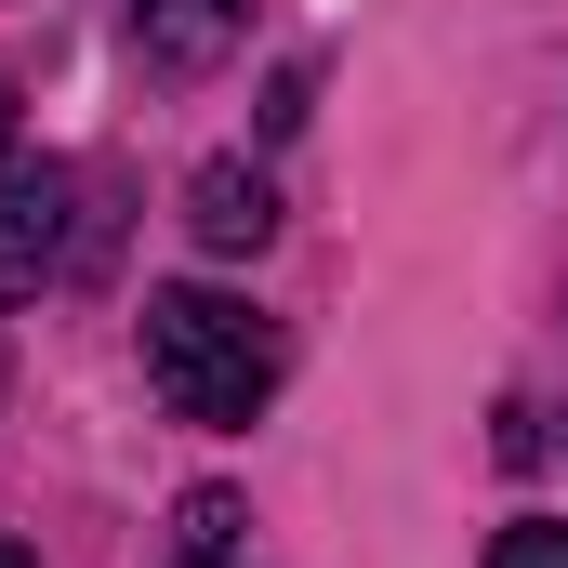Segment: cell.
Here are the masks:
<instances>
[{"label":"cell","mask_w":568,"mask_h":568,"mask_svg":"<svg viewBox=\"0 0 568 568\" xmlns=\"http://www.w3.org/2000/svg\"><path fill=\"white\" fill-rule=\"evenodd\" d=\"M145 384L172 424H212L239 436L265 397H278V331L239 304V291L185 278V291H145Z\"/></svg>","instance_id":"cell-1"},{"label":"cell","mask_w":568,"mask_h":568,"mask_svg":"<svg viewBox=\"0 0 568 568\" xmlns=\"http://www.w3.org/2000/svg\"><path fill=\"white\" fill-rule=\"evenodd\" d=\"M80 265V172L67 159H13L0 145V304L53 291Z\"/></svg>","instance_id":"cell-2"},{"label":"cell","mask_w":568,"mask_h":568,"mask_svg":"<svg viewBox=\"0 0 568 568\" xmlns=\"http://www.w3.org/2000/svg\"><path fill=\"white\" fill-rule=\"evenodd\" d=\"M120 27H133V53L159 67V80H199V67H225V53H239L252 0H120Z\"/></svg>","instance_id":"cell-3"},{"label":"cell","mask_w":568,"mask_h":568,"mask_svg":"<svg viewBox=\"0 0 568 568\" xmlns=\"http://www.w3.org/2000/svg\"><path fill=\"white\" fill-rule=\"evenodd\" d=\"M185 225H199V252H265V239H278V185H265L252 159H212V172L185 185Z\"/></svg>","instance_id":"cell-4"},{"label":"cell","mask_w":568,"mask_h":568,"mask_svg":"<svg viewBox=\"0 0 568 568\" xmlns=\"http://www.w3.org/2000/svg\"><path fill=\"white\" fill-rule=\"evenodd\" d=\"M489 568H568V529L556 516H516V529L489 542Z\"/></svg>","instance_id":"cell-5"},{"label":"cell","mask_w":568,"mask_h":568,"mask_svg":"<svg viewBox=\"0 0 568 568\" xmlns=\"http://www.w3.org/2000/svg\"><path fill=\"white\" fill-rule=\"evenodd\" d=\"M0 568H27V542H13V529H0Z\"/></svg>","instance_id":"cell-6"},{"label":"cell","mask_w":568,"mask_h":568,"mask_svg":"<svg viewBox=\"0 0 568 568\" xmlns=\"http://www.w3.org/2000/svg\"><path fill=\"white\" fill-rule=\"evenodd\" d=\"M0 106H13V93H0Z\"/></svg>","instance_id":"cell-7"}]
</instances>
